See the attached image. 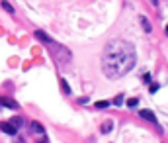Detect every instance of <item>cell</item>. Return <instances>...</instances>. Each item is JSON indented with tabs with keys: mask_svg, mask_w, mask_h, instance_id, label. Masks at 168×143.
I'll list each match as a JSON object with an SVG mask.
<instances>
[{
	"mask_svg": "<svg viewBox=\"0 0 168 143\" xmlns=\"http://www.w3.org/2000/svg\"><path fill=\"white\" fill-rule=\"evenodd\" d=\"M137 63L135 47L125 39L107 41L102 53V71L107 78H121Z\"/></svg>",
	"mask_w": 168,
	"mask_h": 143,
	"instance_id": "obj_1",
	"label": "cell"
},
{
	"mask_svg": "<svg viewBox=\"0 0 168 143\" xmlns=\"http://www.w3.org/2000/svg\"><path fill=\"white\" fill-rule=\"evenodd\" d=\"M49 45V49H51V57L55 63H59V65H66V63L70 61V51L66 47H63V45H59V43L51 41V43H47Z\"/></svg>",
	"mask_w": 168,
	"mask_h": 143,
	"instance_id": "obj_2",
	"label": "cell"
},
{
	"mask_svg": "<svg viewBox=\"0 0 168 143\" xmlns=\"http://www.w3.org/2000/svg\"><path fill=\"white\" fill-rule=\"evenodd\" d=\"M0 106H4V108H10V110H18L20 104L14 100H10V98H6V96H0Z\"/></svg>",
	"mask_w": 168,
	"mask_h": 143,
	"instance_id": "obj_3",
	"label": "cell"
},
{
	"mask_svg": "<svg viewBox=\"0 0 168 143\" xmlns=\"http://www.w3.org/2000/svg\"><path fill=\"white\" fill-rule=\"evenodd\" d=\"M0 129H2L4 133H8V135H16V131H18L10 122H0Z\"/></svg>",
	"mask_w": 168,
	"mask_h": 143,
	"instance_id": "obj_4",
	"label": "cell"
},
{
	"mask_svg": "<svg viewBox=\"0 0 168 143\" xmlns=\"http://www.w3.org/2000/svg\"><path fill=\"white\" fill-rule=\"evenodd\" d=\"M139 116H141L143 120H149V122L156 124V116H154L153 112H150V110H141V112H139Z\"/></svg>",
	"mask_w": 168,
	"mask_h": 143,
	"instance_id": "obj_5",
	"label": "cell"
},
{
	"mask_svg": "<svg viewBox=\"0 0 168 143\" xmlns=\"http://www.w3.org/2000/svg\"><path fill=\"white\" fill-rule=\"evenodd\" d=\"M33 35H35L37 39H41L43 43H51V41H53V39L49 37V35H47L45 32H43V29H35V34H33Z\"/></svg>",
	"mask_w": 168,
	"mask_h": 143,
	"instance_id": "obj_6",
	"label": "cell"
},
{
	"mask_svg": "<svg viewBox=\"0 0 168 143\" xmlns=\"http://www.w3.org/2000/svg\"><path fill=\"white\" fill-rule=\"evenodd\" d=\"M141 26H143V29H145L147 34H150V32H153V26H150V22H149V18H147V16H141Z\"/></svg>",
	"mask_w": 168,
	"mask_h": 143,
	"instance_id": "obj_7",
	"label": "cell"
},
{
	"mask_svg": "<svg viewBox=\"0 0 168 143\" xmlns=\"http://www.w3.org/2000/svg\"><path fill=\"white\" fill-rule=\"evenodd\" d=\"M29 128H31V131H35V133H45V129H43V125L39 124V122H35V120H33L31 124H29Z\"/></svg>",
	"mask_w": 168,
	"mask_h": 143,
	"instance_id": "obj_8",
	"label": "cell"
},
{
	"mask_svg": "<svg viewBox=\"0 0 168 143\" xmlns=\"http://www.w3.org/2000/svg\"><path fill=\"white\" fill-rule=\"evenodd\" d=\"M10 124L14 125L16 129H20L23 125V118H22V116H16V118H12V122H10Z\"/></svg>",
	"mask_w": 168,
	"mask_h": 143,
	"instance_id": "obj_9",
	"label": "cell"
},
{
	"mask_svg": "<svg viewBox=\"0 0 168 143\" xmlns=\"http://www.w3.org/2000/svg\"><path fill=\"white\" fill-rule=\"evenodd\" d=\"M112 128H113V122H112V120L104 122V124H102V133H110V131H112Z\"/></svg>",
	"mask_w": 168,
	"mask_h": 143,
	"instance_id": "obj_10",
	"label": "cell"
},
{
	"mask_svg": "<svg viewBox=\"0 0 168 143\" xmlns=\"http://www.w3.org/2000/svg\"><path fill=\"white\" fill-rule=\"evenodd\" d=\"M61 86H63V92H65V94H70V86L66 84L65 78H61Z\"/></svg>",
	"mask_w": 168,
	"mask_h": 143,
	"instance_id": "obj_11",
	"label": "cell"
},
{
	"mask_svg": "<svg viewBox=\"0 0 168 143\" xmlns=\"http://www.w3.org/2000/svg\"><path fill=\"white\" fill-rule=\"evenodd\" d=\"M2 8H4V10H8L10 14L14 12V8H12V4H10V2H6V0H2Z\"/></svg>",
	"mask_w": 168,
	"mask_h": 143,
	"instance_id": "obj_12",
	"label": "cell"
},
{
	"mask_svg": "<svg viewBox=\"0 0 168 143\" xmlns=\"http://www.w3.org/2000/svg\"><path fill=\"white\" fill-rule=\"evenodd\" d=\"M137 104H139V98H129V100H127V106H129V108H135Z\"/></svg>",
	"mask_w": 168,
	"mask_h": 143,
	"instance_id": "obj_13",
	"label": "cell"
},
{
	"mask_svg": "<svg viewBox=\"0 0 168 143\" xmlns=\"http://www.w3.org/2000/svg\"><path fill=\"white\" fill-rule=\"evenodd\" d=\"M113 104H115V106H121V104H123V96H121V94L115 96V98H113Z\"/></svg>",
	"mask_w": 168,
	"mask_h": 143,
	"instance_id": "obj_14",
	"label": "cell"
},
{
	"mask_svg": "<svg viewBox=\"0 0 168 143\" xmlns=\"http://www.w3.org/2000/svg\"><path fill=\"white\" fill-rule=\"evenodd\" d=\"M110 106V102H106V100H102V102H96V108H107Z\"/></svg>",
	"mask_w": 168,
	"mask_h": 143,
	"instance_id": "obj_15",
	"label": "cell"
},
{
	"mask_svg": "<svg viewBox=\"0 0 168 143\" xmlns=\"http://www.w3.org/2000/svg\"><path fill=\"white\" fill-rule=\"evenodd\" d=\"M159 88H160V84H150V88H149V90H150V94H154V92L159 90Z\"/></svg>",
	"mask_w": 168,
	"mask_h": 143,
	"instance_id": "obj_16",
	"label": "cell"
},
{
	"mask_svg": "<svg viewBox=\"0 0 168 143\" xmlns=\"http://www.w3.org/2000/svg\"><path fill=\"white\" fill-rule=\"evenodd\" d=\"M143 82H145V84H149V82H150V75H149V73L143 75Z\"/></svg>",
	"mask_w": 168,
	"mask_h": 143,
	"instance_id": "obj_17",
	"label": "cell"
},
{
	"mask_svg": "<svg viewBox=\"0 0 168 143\" xmlns=\"http://www.w3.org/2000/svg\"><path fill=\"white\" fill-rule=\"evenodd\" d=\"M37 143H49V141H47V137H43L41 141H37Z\"/></svg>",
	"mask_w": 168,
	"mask_h": 143,
	"instance_id": "obj_18",
	"label": "cell"
},
{
	"mask_svg": "<svg viewBox=\"0 0 168 143\" xmlns=\"http://www.w3.org/2000/svg\"><path fill=\"white\" fill-rule=\"evenodd\" d=\"M150 2H153L154 6H159V0H150Z\"/></svg>",
	"mask_w": 168,
	"mask_h": 143,
	"instance_id": "obj_19",
	"label": "cell"
},
{
	"mask_svg": "<svg viewBox=\"0 0 168 143\" xmlns=\"http://www.w3.org/2000/svg\"><path fill=\"white\" fill-rule=\"evenodd\" d=\"M166 35H168V26H166Z\"/></svg>",
	"mask_w": 168,
	"mask_h": 143,
	"instance_id": "obj_20",
	"label": "cell"
}]
</instances>
